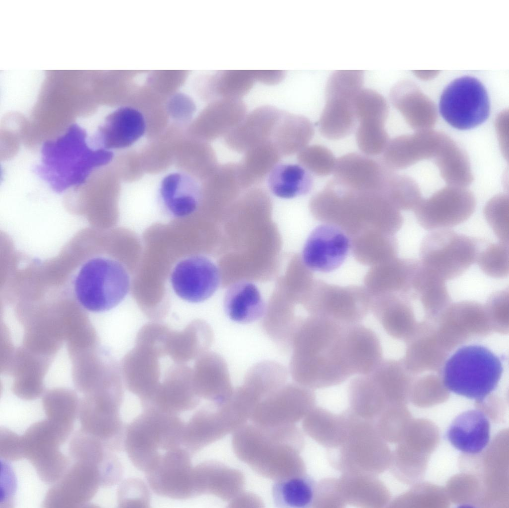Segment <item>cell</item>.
<instances>
[{"label":"cell","mask_w":509,"mask_h":508,"mask_svg":"<svg viewBox=\"0 0 509 508\" xmlns=\"http://www.w3.org/2000/svg\"><path fill=\"white\" fill-rule=\"evenodd\" d=\"M429 458L413 453L398 444L392 452L389 468L393 475L405 484H414L424 477Z\"/></svg>","instance_id":"obj_36"},{"label":"cell","mask_w":509,"mask_h":508,"mask_svg":"<svg viewBox=\"0 0 509 508\" xmlns=\"http://www.w3.org/2000/svg\"><path fill=\"white\" fill-rule=\"evenodd\" d=\"M350 242L339 227L322 224L314 229L307 239L302 259L309 269L328 273L338 269L346 259Z\"/></svg>","instance_id":"obj_16"},{"label":"cell","mask_w":509,"mask_h":508,"mask_svg":"<svg viewBox=\"0 0 509 508\" xmlns=\"http://www.w3.org/2000/svg\"><path fill=\"white\" fill-rule=\"evenodd\" d=\"M375 422L380 436L386 441L399 443L412 420L408 410L400 404L387 406Z\"/></svg>","instance_id":"obj_38"},{"label":"cell","mask_w":509,"mask_h":508,"mask_svg":"<svg viewBox=\"0 0 509 508\" xmlns=\"http://www.w3.org/2000/svg\"><path fill=\"white\" fill-rule=\"evenodd\" d=\"M113 157L110 150L90 147L85 131L74 124L43 144L41 161L34 170L54 192L61 193L84 184L94 169L108 164Z\"/></svg>","instance_id":"obj_1"},{"label":"cell","mask_w":509,"mask_h":508,"mask_svg":"<svg viewBox=\"0 0 509 508\" xmlns=\"http://www.w3.org/2000/svg\"><path fill=\"white\" fill-rule=\"evenodd\" d=\"M316 486L315 481L304 474L280 480L272 487L274 504L280 508L312 507Z\"/></svg>","instance_id":"obj_30"},{"label":"cell","mask_w":509,"mask_h":508,"mask_svg":"<svg viewBox=\"0 0 509 508\" xmlns=\"http://www.w3.org/2000/svg\"><path fill=\"white\" fill-rule=\"evenodd\" d=\"M283 112L269 105L254 109L223 137L225 144L234 151L245 152L261 143L271 141Z\"/></svg>","instance_id":"obj_18"},{"label":"cell","mask_w":509,"mask_h":508,"mask_svg":"<svg viewBox=\"0 0 509 508\" xmlns=\"http://www.w3.org/2000/svg\"><path fill=\"white\" fill-rule=\"evenodd\" d=\"M184 423L176 414L146 409L127 426L124 446L133 464L145 473L161 450L180 447Z\"/></svg>","instance_id":"obj_3"},{"label":"cell","mask_w":509,"mask_h":508,"mask_svg":"<svg viewBox=\"0 0 509 508\" xmlns=\"http://www.w3.org/2000/svg\"><path fill=\"white\" fill-rule=\"evenodd\" d=\"M328 308L336 316L346 318L352 315L354 306L350 297L336 295L330 298L328 303Z\"/></svg>","instance_id":"obj_51"},{"label":"cell","mask_w":509,"mask_h":508,"mask_svg":"<svg viewBox=\"0 0 509 508\" xmlns=\"http://www.w3.org/2000/svg\"><path fill=\"white\" fill-rule=\"evenodd\" d=\"M100 486L97 466L75 461L48 490L43 502L47 508H84Z\"/></svg>","instance_id":"obj_12"},{"label":"cell","mask_w":509,"mask_h":508,"mask_svg":"<svg viewBox=\"0 0 509 508\" xmlns=\"http://www.w3.org/2000/svg\"><path fill=\"white\" fill-rule=\"evenodd\" d=\"M146 124L142 114L130 107L111 113L99 127L93 139L99 148L110 150L128 147L144 134Z\"/></svg>","instance_id":"obj_19"},{"label":"cell","mask_w":509,"mask_h":508,"mask_svg":"<svg viewBox=\"0 0 509 508\" xmlns=\"http://www.w3.org/2000/svg\"><path fill=\"white\" fill-rule=\"evenodd\" d=\"M358 126L356 140L365 155L375 156L384 151L389 138L385 129L389 108L384 97L375 90L362 88L354 100Z\"/></svg>","instance_id":"obj_11"},{"label":"cell","mask_w":509,"mask_h":508,"mask_svg":"<svg viewBox=\"0 0 509 508\" xmlns=\"http://www.w3.org/2000/svg\"><path fill=\"white\" fill-rule=\"evenodd\" d=\"M185 180L180 174L167 176L161 184V194L167 209L173 216L183 217L193 213L198 204V192L183 191Z\"/></svg>","instance_id":"obj_32"},{"label":"cell","mask_w":509,"mask_h":508,"mask_svg":"<svg viewBox=\"0 0 509 508\" xmlns=\"http://www.w3.org/2000/svg\"><path fill=\"white\" fill-rule=\"evenodd\" d=\"M357 94L325 91L326 103L318 125L323 136L337 140L353 132L357 122L354 108Z\"/></svg>","instance_id":"obj_22"},{"label":"cell","mask_w":509,"mask_h":508,"mask_svg":"<svg viewBox=\"0 0 509 508\" xmlns=\"http://www.w3.org/2000/svg\"><path fill=\"white\" fill-rule=\"evenodd\" d=\"M121 401L101 396L87 399L81 405L79 419L81 428L99 439L111 451L123 448L124 434L120 416Z\"/></svg>","instance_id":"obj_13"},{"label":"cell","mask_w":509,"mask_h":508,"mask_svg":"<svg viewBox=\"0 0 509 508\" xmlns=\"http://www.w3.org/2000/svg\"><path fill=\"white\" fill-rule=\"evenodd\" d=\"M450 137L432 130L403 135L388 141L382 161L395 171L408 168L424 159L437 157Z\"/></svg>","instance_id":"obj_15"},{"label":"cell","mask_w":509,"mask_h":508,"mask_svg":"<svg viewBox=\"0 0 509 508\" xmlns=\"http://www.w3.org/2000/svg\"><path fill=\"white\" fill-rule=\"evenodd\" d=\"M386 194L400 210H414L422 199L420 187L413 178L395 172L389 180Z\"/></svg>","instance_id":"obj_41"},{"label":"cell","mask_w":509,"mask_h":508,"mask_svg":"<svg viewBox=\"0 0 509 508\" xmlns=\"http://www.w3.org/2000/svg\"><path fill=\"white\" fill-rule=\"evenodd\" d=\"M194 381L197 395L216 404L225 403L234 390L225 361L213 352L208 351L196 359Z\"/></svg>","instance_id":"obj_20"},{"label":"cell","mask_w":509,"mask_h":508,"mask_svg":"<svg viewBox=\"0 0 509 508\" xmlns=\"http://www.w3.org/2000/svg\"><path fill=\"white\" fill-rule=\"evenodd\" d=\"M434 160L441 177L449 186L465 188L473 182L468 157L451 138Z\"/></svg>","instance_id":"obj_31"},{"label":"cell","mask_w":509,"mask_h":508,"mask_svg":"<svg viewBox=\"0 0 509 508\" xmlns=\"http://www.w3.org/2000/svg\"><path fill=\"white\" fill-rule=\"evenodd\" d=\"M357 417L352 411L337 415L320 408H313L306 416L303 427L319 443L334 449L345 441Z\"/></svg>","instance_id":"obj_24"},{"label":"cell","mask_w":509,"mask_h":508,"mask_svg":"<svg viewBox=\"0 0 509 508\" xmlns=\"http://www.w3.org/2000/svg\"><path fill=\"white\" fill-rule=\"evenodd\" d=\"M314 135L313 125L307 118L284 111L271 142L281 156H289L307 146Z\"/></svg>","instance_id":"obj_27"},{"label":"cell","mask_w":509,"mask_h":508,"mask_svg":"<svg viewBox=\"0 0 509 508\" xmlns=\"http://www.w3.org/2000/svg\"><path fill=\"white\" fill-rule=\"evenodd\" d=\"M351 404V411L355 415L371 421L376 419L387 406L381 392L369 386L354 391Z\"/></svg>","instance_id":"obj_46"},{"label":"cell","mask_w":509,"mask_h":508,"mask_svg":"<svg viewBox=\"0 0 509 508\" xmlns=\"http://www.w3.org/2000/svg\"><path fill=\"white\" fill-rule=\"evenodd\" d=\"M390 99L412 129L428 130L435 125V105L413 83L403 80L395 84L390 90Z\"/></svg>","instance_id":"obj_21"},{"label":"cell","mask_w":509,"mask_h":508,"mask_svg":"<svg viewBox=\"0 0 509 508\" xmlns=\"http://www.w3.org/2000/svg\"><path fill=\"white\" fill-rule=\"evenodd\" d=\"M411 490L389 505L394 508H446L449 504L445 489L427 483H416Z\"/></svg>","instance_id":"obj_35"},{"label":"cell","mask_w":509,"mask_h":508,"mask_svg":"<svg viewBox=\"0 0 509 508\" xmlns=\"http://www.w3.org/2000/svg\"><path fill=\"white\" fill-rule=\"evenodd\" d=\"M146 341V339H141V340H137V342H139V341ZM126 358H127V357H126L125 358V360H124V373H125V375H126V371H125V364H126ZM128 385H129V384H128ZM129 386H128V387H129Z\"/></svg>","instance_id":"obj_54"},{"label":"cell","mask_w":509,"mask_h":508,"mask_svg":"<svg viewBox=\"0 0 509 508\" xmlns=\"http://www.w3.org/2000/svg\"><path fill=\"white\" fill-rule=\"evenodd\" d=\"M350 344L351 360L357 369L362 373L368 372L379 354L376 340L367 331H361L351 337Z\"/></svg>","instance_id":"obj_44"},{"label":"cell","mask_w":509,"mask_h":508,"mask_svg":"<svg viewBox=\"0 0 509 508\" xmlns=\"http://www.w3.org/2000/svg\"><path fill=\"white\" fill-rule=\"evenodd\" d=\"M333 456V464L344 473L376 475L389 467L392 452L374 421L357 418L345 441Z\"/></svg>","instance_id":"obj_5"},{"label":"cell","mask_w":509,"mask_h":508,"mask_svg":"<svg viewBox=\"0 0 509 508\" xmlns=\"http://www.w3.org/2000/svg\"><path fill=\"white\" fill-rule=\"evenodd\" d=\"M439 442L437 426L424 419H412L399 442L417 454L429 457Z\"/></svg>","instance_id":"obj_34"},{"label":"cell","mask_w":509,"mask_h":508,"mask_svg":"<svg viewBox=\"0 0 509 508\" xmlns=\"http://www.w3.org/2000/svg\"><path fill=\"white\" fill-rule=\"evenodd\" d=\"M503 372L501 358L489 349L480 345H466L446 361L443 382L450 391L479 403L496 388Z\"/></svg>","instance_id":"obj_2"},{"label":"cell","mask_w":509,"mask_h":508,"mask_svg":"<svg viewBox=\"0 0 509 508\" xmlns=\"http://www.w3.org/2000/svg\"><path fill=\"white\" fill-rule=\"evenodd\" d=\"M407 310V306L398 301L395 306L384 316L383 324L385 328L392 333L401 331L405 326L404 312Z\"/></svg>","instance_id":"obj_50"},{"label":"cell","mask_w":509,"mask_h":508,"mask_svg":"<svg viewBox=\"0 0 509 508\" xmlns=\"http://www.w3.org/2000/svg\"><path fill=\"white\" fill-rule=\"evenodd\" d=\"M244 153L239 164L241 179L246 190L262 182L282 156L271 141L261 143Z\"/></svg>","instance_id":"obj_29"},{"label":"cell","mask_w":509,"mask_h":508,"mask_svg":"<svg viewBox=\"0 0 509 508\" xmlns=\"http://www.w3.org/2000/svg\"><path fill=\"white\" fill-rule=\"evenodd\" d=\"M485 218L500 242H509V199L500 194L490 199L483 211Z\"/></svg>","instance_id":"obj_45"},{"label":"cell","mask_w":509,"mask_h":508,"mask_svg":"<svg viewBox=\"0 0 509 508\" xmlns=\"http://www.w3.org/2000/svg\"><path fill=\"white\" fill-rule=\"evenodd\" d=\"M220 275L216 265L203 256H193L178 262L171 274L175 293L181 299L197 303L210 297L217 290Z\"/></svg>","instance_id":"obj_14"},{"label":"cell","mask_w":509,"mask_h":508,"mask_svg":"<svg viewBox=\"0 0 509 508\" xmlns=\"http://www.w3.org/2000/svg\"><path fill=\"white\" fill-rule=\"evenodd\" d=\"M70 434L47 419L31 425L21 436L24 458L40 479L54 484L69 468L68 458L60 450Z\"/></svg>","instance_id":"obj_8"},{"label":"cell","mask_w":509,"mask_h":508,"mask_svg":"<svg viewBox=\"0 0 509 508\" xmlns=\"http://www.w3.org/2000/svg\"><path fill=\"white\" fill-rule=\"evenodd\" d=\"M440 113L452 127L461 130L475 128L488 118L490 104L483 84L476 78L463 76L444 89L439 103Z\"/></svg>","instance_id":"obj_7"},{"label":"cell","mask_w":509,"mask_h":508,"mask_svg":"<svg viewBox=\"0 0 509 508\" xmlns=\"http://www.w3.org/2000/svg\"><path fill=\"white\" fill-rule=\"evenodd\" d=\"M486 275L504 278L509 272V244L502 242H486L482 240L475 261Z\"/></svg>","instance_id":"obj_37"},{"label":"cell","mask_w":509,"mask_h":508,"mask_svg":"<svg viewBox=\"0 0 509 508\" xmlns=\"http://www.w3.org/2000/svg\"><path fill=\"white\" fill-rule=\"evenodd\" d=\"M253 73L255 81L268 85L279 83L285 76L282 70H253Z\"/></svg>","instance_id":"obj_53"},{"label":"cell","mask_w":509,"mask_h":508,"mask_svg":"<svg viewBox=\"0 0 509 508\" xmlns=\"http://www.w3.org/2000/svg\"><path fill=\"white\" fill-rule=\"evenodd\" d=\"M78 302L93 312L108 311L125 298L130 279L124 267L117 261L101 256L85 260L71 281Z\"/></svg>","instance_id":"obj_4"},{"label":"cell","mask_w":509,"mask_h":508,"mask_svg":"<svg viewBox=\"0 0 509 508\" xmlns=\"http://www.w3.org/2000/svg\"><path fill=\"white\" fill-rule=\"evenodd\" d=\"M267 183L275 196L291 199L310 192L313 186V179L300 164L278 163L269 173Z\"/></svg>","instance_id":"obj_28"},{"label":"cell","mask_w":509,"mask_h":508,"mask_svg":"<svg viewBox=\"0 0 509 508\" xmlns=\"http://www.w3.org/2000/svg\"><path fill=\"white\" fill-rule=\"evenodd\" d=\"M0 456L6 461H17L24 458L21 436L5 428L0 429Z\"/></svg>","instance_id":"obj_48"},{"label":"cell","mask_w":509,"mask_h":508,"mask_svg":"<svg viewBox=\"0 0 509 508\" xmlns=\"http://www.w3.org/2000/svg\"><path fill=\"white\" fill-rule=\"evenodd\" d=\"M482 239L447 228L428 233L420 247L422 264L444 281L463 274L476 261Z\"/></svg>","instance_id":"obj_6"},{"label":"cell","mask_w":509,"mask_h":508,"mask_svg":"<svg viewBox=\"0 0 509 508\" xmlns=\"http://www.w3.org/2000/svg\"><path fill=\"white\" fill-rule=\"evenodd\" d=\"M339 489L345 505L367 508H381L390 501V494L375 475L344 473L338 479Z\"/></svg>","instance_id":"obj_25"},{"label":"cell","mask_w":509,"mask_h":508,"mask_svg":"<svg viewBox=\"0 0 509 508\" xmlns=\"http://www.w3.org/2000/svg\"><path fill=\"white\" fill-rule=\"evenodd\" d=\"M224 307L231 319L240 323L255 321L264 315L266 309L256 286L247 281L230 287L225 295Z\"/></svg>","instance_id":"obj_26"},{"label":"cell","mask_w":509,"mask_h":508,"mask_svg":"<svg viewBox=\"0 0 509 508\" xmlns=\"http://www.w3.org/2000/svg\"><path fill=\"white\" fill-rule=\"evenodd\" d=\"M453 503L462 505H481L483 488L481 479L474 474H457L448 481L445 489Z\"/></svg>","instance_id":"obj_40"},{"label":"cell","mask_w":509,"mask_h":508,"mask_svg":"<svg viewBox=\"0 0 509 508\" xmlns=\"http://www.w3.org/2000/svg\"><path fill=\"white\" fill-rule=\"evenodd\" d=\"M338 479L327 478L317 484L313 506L318 508H339L345 505Z\"/></svg>","instance_id":"obj_47"},{"label":"cell","mask_w":509,"mask_h":508,"mask_svg":"<svg viewBox=\"0 0 509 508\" xmlns=\"http://www.w3.org/2000/svg\"><path fill=\"white\" fill-rule=\"evenodd\" d=\"M255 81L253 70H223L213 75L211 87L217 99H241Z\"/></svg>","instance_id":"obj_33"},{"label":"cell","mask_w":509,"mask_h":508,"mask_svg":"<svg viewBox=\"0 0 509 508\" xmlns=\"http://www.w3.org/2000/svg\"><path fill=\"white\" fill-rule=\"evenodd\" d=\"M43 407L47 419L71 432L78 414L77 402L71 395L54 394L46 397Z\"/></svg>","instance_id":"obj_42"},{"label":"cell","mask_w":509,"mask_h":508,"mask_svg":"<svg viewBox=\"0 0 509 508\" xmlns=\"http://www.w3.org/2000/svg\"><path fill=\"white\" fill-rule=\"evenodd\" d=\"M147 489L143 482L140 480L129 479L125 481L119 488V505H121V507L124 505H147L142 500L135 496L138 495L149 497Z\"/></svg>","instance_id":"obj_49"},{"label":"cell","mask_w":509,"mask_h":508,"mask_svg":"<svg viewBox=\"0 0 509 508\" xmlns=\"http://www.w3.org/2000/svg\"><path fill=\"white\" fill-rule=\"evenodd\" d=\"M490 424L479 410L465 411L457 416L447 432L450 443L466 454H478L488 445Z\"/></svg>","instance_id":"obj_23"},{"label":"cell","mask_w":509,"mask_h":508,"mask_svg":"<svg viewBox=\"0 0 509 508\" xmlns=\"http://www.w3.org/2000/svg\"><path fill=\"white\" fill-rule=\"evenodd\" d=\"M476 200L465 187L449 186L422 199L413 210L419 224L426 230L451 227L467 220L474 213Z\"/></svg>","instance_id":"obj_9"},{"label":"cell","mask_w":509,"mask_h":508,"mask_svg":"<svg viewBox=\"0 0 509 508\" xmlns=\"http://www.w3.org/2000/svg\"><path fill=\"white\" fill-rule=\"evenodd\" d=\"M297 160L309 172L318 176H326L332 174L337 160L331 150L320 145L304 147L298 153Z\"/></svg>","instance_id":"obj_43"},{"label":"cell","mask_w":509,"mask_h":508,"mask_svg":"<svg viewBox=\"0 0 509 508\" xmlns=\"http://www.w3.org/2000/svg\"><path fill=\"white\" fill-rule=\"evenodd\" d=\"M394 172L382 160L352 152L337 159L333 172L334 178L354 189L385 193Z\"/></svg>","instance_id":"obj_17"},{"label":"cell","mask_w":509,"mask_h":508,"mask_svg":"<svg viewBox=\"0 0 509 508\" xmlns=\"http://www.w3.org/2000/svg\"><path fill=\"white\" fill-rule=\"evenodd\" d=\"M69 449L70 455L75 461L90 463L98 468L111 451L99 439L82 429L72 436Z\"/></svg>","instance_id":"obj_39"},{"label":"cell","mask_w":509,"mask_h":508,"mask_svg":"<svg viewBox=\"0 0 509 508\" xmlns=\"http://www.w3.org/2000/svg\"><path fill=\"white\" fill-rule=\"evenodd\" d=\"M190 455L181 446L162 453L145 472L152 491L159 496L176 500L195 497L194 467Z\"/></svg>","instance_id":"obj_10"},{"label":"cell","mask_w":509,"mask_h":508,"mask_svg":"<svg viewBox=\"0 0 509 508\" xmlns=\"http://www.w3.org/2000/svg\"><path fill=\"white\" fill-rule=\"evenodd\" d=\"M195 107L192 101L182 94L175 95L169 103V110L172 115L177 118H186L192 114Z\"/></svg>","instance_id":"obj_52"}]
</instances>
